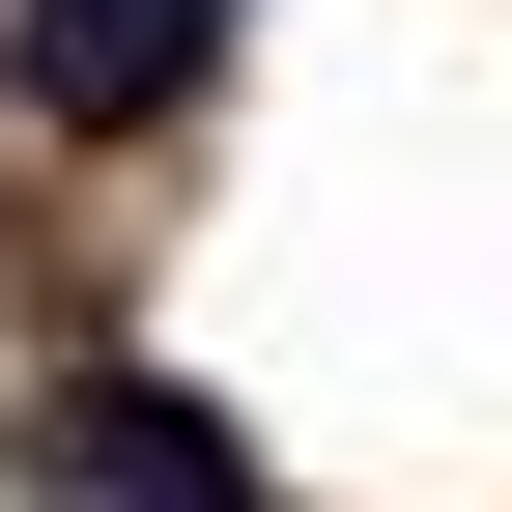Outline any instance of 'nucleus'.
Masks as SVG:
<instances>
[{
  "instance_id": "1",
  "label": "nucleus",
  "mask_w": 512,
  "mask_h": 512,
  "mask_svg": "<svg viewBox=\"0 0 512 512\" xmlns=\"http://www.w3.org/2000/svg\"><path fill=\"white\" fill-rule=\"evenodd\" d=\"M200 57H228V0H29V29H0V86H29V114H86V143H114V114H171Z\"/></svg>"
},
{
  "instance_id": "2",
  "label": "nucleus",
  "mask_w": 512,
  "mask_h": 512,
  "mask_svg": "<svg viewBox=\"0 0 512 512\" xmlns=\"http://www.w3.org/2000/svg\"><path fill=\"white\" fill-rule=\"evenodd\" d=\"M57 484L86 512H256V456L171 399V370H86V399H57Z\"/></svg>"
}]
</instances>
